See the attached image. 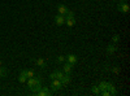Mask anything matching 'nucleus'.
Here are the masks:
<instances>
[{
    "label": "nucleus",
    "instance_id": "obj_1",
    "mask_svg": "<svg viewBox=\"0 0 130 96\" xmlns=\"http://www.w3.org/2000/svg\"><path fill=\"white\" fill-rule=\"evenodd\" d=\"M117 9H118V12H121V13H129V10H130V7H129V4L127 3H125V2H120L118 3V5H117Z\"/></svg>",
    "mask_w": 130,
    "mask_h": 96
},
{
    "label": "nucleus",
    "instance_id": "obj_2",
    "mask_svg": "<svg viewBox=\"0 0 130 96\" xmlns=\"http://www.w3.org/2000/svg\"><path fill=\"white\" fill-rule=\"evenodd\" d=\"M51 87H52L53 91H57V90H60V88L62 87V83H61L60 79L53 78V79H52V83H51Z\"/></svg>",
    "mask_w": 130,
    "mask_h": 96
},
{
    "label": "nucleus",
    "instance_id": "obj_3",
    "mask_svg": "<svg viewBox=\"0 0 130 96\" xmlns=\"http://www.w3.org/2000/svg\"><path fill=\"white\" fill-rule=\"evenodd\" d=\"M35 95H38V96H48V95H51V91H50L48 87H42L38 92H35Z\"/></svg>",
    "mask_w": 130,
    "mask_h": 96
},
{
    "label": "nucleus",
    "instance_id": "obj_4",
    "mask_svg": "<svg viewBox=\"0 0 130 96\" xmlns=\"http://www.w3.org/2000/svg\"><path fill=\"white\" fill-rule=\"evenodd\" d=\"M57 12H59V14L65 16V13L68 12V8H67V5H65V4H59V5H57Z\"/></svg>",
    "mask_w": 130,
    "mask_h": 96
},
{
    "label": "nucleus",
    "instance_id": "obj_5",
    "mask_svg": "<svg viewBox=\"0 0 130 96\" xmlns=\"http://www.w3.org/2000/svg\"><path fill=\"white\" fill-rule=\"evenodd\" d=\"M55 22H56V25H57V26L64 25V24H65V17H64V16H61V14H57V16L55 17Z\"/></svg>",
    "mask_w": 130,
    "mask_h": 96
},
{
    "label": "nucleus",
    "instance_id": "obj_6",
    "mask_svg": "<svg viewBox=\"0 0 130 96\" xmlns=\"http://www.w3.org/2000/svg\"><path fill=\"white\" fill-rule=\"evenodd\" d=\"M62 69H64V71H65V73L70 74V71H72V69H73V64H70V62H67V64H64Z\"/></svg>",
    "mask_w": 130,
    "mask_h": 96
},
{
    "label": "nucleus",
    "instance_id": "obj_7",
    "mask_svg": "<svg viewBox=\"0 0 130 96\" xmlns=\"http://www.w3.org/2000/svg\"><path fill=\"white\" fill-rule=\"evenodd\" d=\"M67 60H68V62H70V64H73V65H74V64L77 62V56L73 55V53H70V55L67 56Z\"/></svg>",
    "mask_w": 130,
    "mask_h": 96
},
{
    "label": "nucleus",
    "instance_id": "obj_8",
    "mask_svg": "<svg viewBox=\"0 0 130 96\" xmlns=\"http://www.w3.org/2000/svg\"><path fill=\"white\" fill-rule=\"evenodd\" d=\"M69 82H70V74L65 73V74H64V77L61 78V83H62V84H68Z\"/></svg>",
    "mask_w": 130,
    "mask_h": 96
},
{
    "label": "nucleus",
    "instance_id": "obj_9",
    "mask_svg": "<svg viewBox=\"0 0 130 96\" xmlns=\"http://www.w3.org/2000/svg\"><path fill=\"white\" fill-rule=\"evenodd\" d=\"M26 79H27V77L25 75V71L22 70V71H21V74L18 75V82H20V83H25Z\"/></svg>",
    "mask_w": 130,
    "mask_h": 96
},
{
    "label": "nucleus",
    "instance_id": "obj_10",
    "mask_svg": "<svg viewBox=\"0 0 130 96\" xmlns=\"http://www.w3.org/2000/svg\"><path fill=\"white\" fill-rule=\"evenodd\" d=\"M65 24H67L69 27H73V26L75 25V20H74V17H73V18H65Z\"/></svg>",
    "mask_w": 130,
    "mask_h": 96
},
{
    "label": "nucleus",
    "instance_id": "obj_11",
    "mask_svg": "<svg viewBox=\"0 0 130 96\" xmlns=\"http://www.w3.org/2000/svg\"><path fill=\"white\" fill-rule=\"evenodd\" d=\"M107 90L111 92V95H116V93H117L115 86H113V84H111V83H108V84H107Z\"/></svg>",
    "mask_w": 130,
    "mask_h": 96
},
{
    "label": "nucleus",
    "instance_id": "obj_12",
    "mask_svg": "<svg viewBox=\"0 0 130 96\" xmlns=\"http://www.w3.org/2000/svg\"><path fill=\"white\" fill-rule=\"evenodd\" d=\"M24 71H25V75H26L27 78H31V77H34V75H35V73L32 71L31 69H27V70H24Z\"/></svg>",
    "mask_w": 130,
    "mask_h": 96
},
{
    "label": "nucleus",
    "instance_id": "obj_13",
    "mask_svg": "<svg viewBox=\"0 0 130 96\" xmlns=\"http://www.w3.org/2000/svg\"><path fill=\"white\" fill-rule=\"evenodd\" d=\"M91 92H92L94 95H100V88L98 87V86H92V87H91Z\"/></svg>",
    "mask_w": 130,
    "mask_h": 96
},
{
    "label": "nucleus",
    "instance_id": "obj_14",
    "mask_svg": "<svg viewBox=\"0 0 130 96\" xmlns=\"http://www.w3.org/2000/svg\"><path fill=\"white\" fill-rule=\"evenodd\" d=\"M37 65L40 66V68H44V66H46V62H44V60H43V59L39 57V59L37 60Z\"/></svg>",
    "mask_w": 130,
    "mask_h": 96
},
{
    "label": "nucleus",
    "instance_id": "obj_15",
    "mask_svg": "<svg viewBox=\"0 0 130 96\" xmlns=\"http://www.w3.org/2000/svg\"><path fill=\"white\" fill-rule=\"evenodd\" d=\"M115 51H116V46L115 44H109V46L107 47V52L108 53H113Z\"/></svg>",
    "mask_w": 130,
    "mask_h": 96
},
{
    "label": "nucleus",
    "instance_id": "obj_16",
    "mask_svg": "<svg viewBox=\"0 0 130 96\" xmlns=\"http://www.w3.org/2000/svg\"><path fill=\"white\" fill-rule=\"evenodd\" d=\"M107 82H100L99 83V86H98V87H99L100 88V91H103V90H107Z\"/></svg>",
    "mask_w": 130,
    "mask_h": 96
},
{
    "label": "nucleus",
    "instance_id": "obj_17",
    "mask_svg": "<svg viewBox=\"0 0 130 96\" xmlns=\"http://www.w3.org/2000/svg\"><path fill=\"white\" fill-rule=\"evenodd\" d=\"M65 16H67V18H73L74 17V12H72V10L68 9V12L65 13Z\"/></svg>",
    "mask_w": 130,
    "mask_h": 96
},
{
    "label": "nucleus",
    "instance_id": "obj_18",
    "mask_svg": "<svg viewBox=\"0 0 130 96\" xmlns=\"http://www.w3.org/2000/svg\"><path fill=\"white\" fill-rule=\"evenodd\" d=\"M56 61H57L59 64H60V62H64V61H65V57H64V56H57Z\"/></svg>",
    "mask_w": 130,
    "mask_h": 96
},
{
    "label": "nucleus",
    "instance_id": "obj_19",
    "mask_svg": "<svg viewBox=\"0 0 130 96\" xmlns=\"http://www.w3.org/2000/svg\"><path fill=\"white\" fill-rule=\"evenodd\" d=\"M5 73H7L5 69H3L2 66H0V77H4V75H5Z\"/></svg>",
    "mask_w": 130,
    "mask_h": 96
},
{
    "label": "nucleus",
    "instance_id": "obj_20",
    "mask_svg": "<svg viewBox=\"0 0 130 96\" xmlns=\"http://www.w3.org/2000/svg\"><path fill=\"white\" fill-rule=\"evenodd\" d=\"M112 40H113V43H117V42H118V40H120V36H118V35H115Z\"/></svg>",
    "mask_w": 130,
    "mask_h": 96
},
{
    "label": "nucleus",
    "instance_id": "obj_21",
    "mask_svg": "<svg viewBox=\"0 0 130 96\" xmlns=\"http://www.w3.org/2000/svg\"><path fill=\"white\" fill-rule=\"evenodd\" d=\"M121 2H125V3H127V0H121Z\"/></svg>",
    "mask_w": 130,
    "mask_h": 96
},
{
    "label": "nucleus",
    "instance_id": "obj_22",
    "mask_svg": "<svg viewBox=\"0 0 130 96\" xmlns=\"http://www.w3.org/2000/svg\"><path fill=\"white\" fill-rule=\"evenodd\" d=\"M0 66H2V61H0Z\"/></svg>",
    "mask_w": 130,
    "mask_h": 96
}]
</instances>
